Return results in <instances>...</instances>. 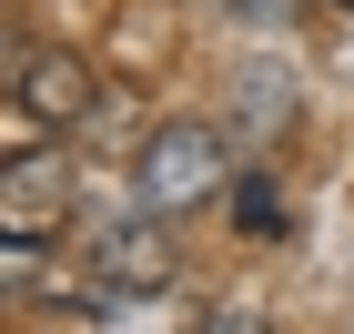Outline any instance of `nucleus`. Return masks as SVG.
<instances>
[{
	"instance_id": "obj_8",
	"label": "nucleus",
	"mask_w": 354,
	"mask_h": 334,
	"mask_svg": "<svg viewBox=\"0 0 354 334\" xmlns=\"http://www.w3.org/2000/svg\"><path fill=\"white\" fill-rule=\"evenodd\" d=\"M233 10H243V21H263V30H273V21H283V10H294V0H233Z\"/></svg>"
},
{
	"instance_id": "obj_9",
	"label": "nucleus",
	"mask_w": 354,
	"mask_h": 334,
	"mask_svg": "<svg viewBox=\"0 0 354 334\" xmlns=\"http://www.w3.org/2000/svg\"><path fill=\"white\" fill-rule=\"evenodd\" d=\"M334 10H354V0H334Z\"/></svg>"
},
{
	"instance_id": "obj_3",
	"label": "nucleus",
	"mask_w": 354,
	"mask_h": 334,
	"mask_svg": "<svg viewBox=\"0 0 354 334\" xmlns=\"http://www.w3.org/2000/svg\"><path fill=\"white\" fill-rule=\"evenodd\" d=\"M162 213H122L91 233V274L111 284V294H162L172 284V233H152Z\"/></svg>"
},
{
	"instance_id": "obj_2",
	"label": "nucleus",
	"mask_w": 354,
	"mask_h": 334,
	"mask_svg": "<svg viewBox=\"0 0 354 334\" xmlns=\"http://www.w3.org/2000/svg\"><path fill=\"white\" fill-rule=\"evenodd\" d=\"M10 111L41 122V132H82L91 122V61L61 51V41H30L21 71H10Z\"/></svg>"
},
{
	"instance_id": "obj_4",
	"label": "nucleus",
	"mask_w": 354,
	"mask_h": 334,
	"mask_svg": "<svg viewBox=\"0 0 354 334\" xmlns=\"http://www.w3.org/2000/svg\"><path fill=\"white\" fill-rule=\"evenodd\" d=\"M71 193H82V163H71V152H10V163H0V213H10V233H41L51 213H71Z\"/></svg>"
},
{
	"instance_id": "obj_7",
	"label": "nucleus",
	"mask_w": 354,
	"mask_h": 334,
	"mask_svg": "<svg viewBox=\"0 0 354 334\" xmlns=\"http://www.w3.org/2000/svg\"><path fill=\"white\" fill-rule=\"evenodd\" d=\"M203 334H273V324H263L253 304H213V314H203Z\"/></svg>"
},
{
	"instance_id": "obj_6",
	"label": "nucleus",
	"mask_w": 354,
	"mask_h": 334,
	"mask_svg": "<svg viewBox=\"0 0 354 334\" xmlns=\"http://www.w3.org/2000/svg\"><path fill=\"white\" fill-rule=\"evenodd\" d=\"M0 263H10V294H30V274H41V233H10Z\"/></svg>"
},
{
	"instance_id": "obj_1",
	"label": "nucleus",
	"mask_w": 354,
	"mask_h": 334,
	"mask_svg": "<svg viewBox=\"0 0 354 334\" xmlns=\"http://www.w3.org/2000/svg\"><path fill=\"white\" fill-rule=\"evenodd\" d=\"M233 183V142L213 132V122H162V132L132 142V203L142 213H203V203Z\"/></svg>"
},
{
	"instance_id": "obj_5",
	"label": "nucleus",
	"mask_w": 354,
	"mask_h": 334,
	"mask_svg": "<svg viewBox=\"0 0 354 334\" xmlns=\"http://www.w3.org/2000/svg\"><path fill=\"white\" fill-rule=\"evenodd\" d=\"M233 213H243L253 233H263V243H273V233H283V193H273L263 172H233Z\"/></svg>"
}]
</instances>
